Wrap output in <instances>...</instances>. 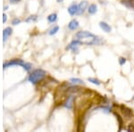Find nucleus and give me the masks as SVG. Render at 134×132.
<instances>
[{"mask_svg": "<svg viewBox=\"0 0 134 132\" xmlns=\"http://www.w3.org/2000/svg\"><path fill=\"white\" fill-rule=\"evenodd\" d=\"M75 38H76L77 40H79L82 44H86V45L98 44V38L94 34L86 31L77 32Z\"/></svg>", "mask_w": 134, "mask_h": 132, "instance_id": "1", "label": "nucleus"}, {"mask_svg": "<svg viewBox=\"0 0 134 132\" xmlns=\"http://www.w3.org/2000/svg\"><path fill=\"white\" fill-rule=\"evenodd\" d=\"M46 75H47V73L44 70H42V69H37V70L33 71L31 74H30L29 78H28V81L31 82V83L36 85L38 82L41 81L42 79L46 77Z\"/></svg>", "mask_w": 134, "mask_h": 132, "instance_id": "2", "label": "nucleus"}, {"mask_svg": "<svg viewBox=\"0 0 134 132\" xmlns=\"http://www.w3.org/2000/svg\"><path fill=\"white\" fill-rule=\"evenodd\" d=\"M11 66H21L25 71H31V69L32 67L31 64L24 62L23 60H21V59H14V60H11V61H9V62H5L4 65H3V68L6 69V68L11 67Z\"/></svg>", "mask_w": 134, "mask_h": 132, "instance_id": "3", "label": "nucleus"}, {"mask_svg": "<svg viewBox=\"0 0 134 132\" xmlns=\"http://www.w3.org/2000/svg\"><path fill=\"white\" fill-rule=\"evenodd\" d=\"M80 44H81V43L80 42L79 40L75 39V40H73L72 42L70 43V45L67 47V49H71V50H72L73 52L76 53V52H78V47H79Z\"/></svg>", "mask_w": 134, "mask_h": 132, "instance_id": "4", "label": "nucleus"}, {"mask_svg": "<svg viewBox=\"0 0 134 132\" xmlns=\"http://www.w3.org/2000/svg\"><path fill=\"white\" fill-rule=\"evenodd\" d=\"M120 108H121V111H122V112L124 113V116L128 117V118H131V117L132 116L133 112H132V110H131V109L126 107L125 105H121Z\"/></svg>", "mask_w": 134, "mask_h": 132, "instance_id": "5", "label": "nucleus"}, {"mask_svg": "<svg viewBox=\"0 0 134 132\" xmlns=\"http://www.w3.org/2000/svg\"><path fill=\"white\" fill-rule=\"evenodd\" d=\"M88 7V2L87 1H82L78 5V14H81L85 12L86 8Z\"/></svg>", "mask_w": 134, "mask_h": 132, "instance_id": "6", "label": "nucleus"}, {"mask_svg": "<svg viewBox=\"0 0 134 132\" xmlns=\"http://www.w3.org/2000/svg\"><path fill=\"white\" fill-rule=\"evenodd\" d=\"M12 32H13V30L11 27H7L3 31V41L4 42H5V41L8 39V38H9V36L12 34Z\"/></svg>", "mask_w": 134, "mask_h": 132, "instance_id": "7", "label": "nucleus"}, {"mask_svg": "<svg viewBox=\"0 0 134 132\" xmlns=\"http://www.w3.org/2000/svg\"><path fill=\"white\" fill-rule=\"evenodd\" d=\"M73 101H74V96H68V98H67V100L65 101V103L64 104V105L66 108H68V109H72V105H73Z\"/></svg>", "mask_w": 134, "mask_h": 132, "instance_id": "8", "label": "nucleus"}, {"mask_svg": "<svg viewBox=\"0 0 134 132\" xmlns=\"http://www.w3.org/2000/svg\"><path fill=\"white\" fill-rule=\"evenodd\" d=\"M68 13L71 14V15H75V14H78V5H75V4H72L68 7Z\"/></svg>", "mask_w": 134, "mask_h": 132, "instance_id": "9", "label": "nucleus"}, {"mask_svg": "<svg viewBox=\"0 0 134 132\" xmlns=\"http://www.w3.org/2000/svg\"><path fill=\"white\" fill-rule=\"evenodd\" d=\"M78 27H79V21L77 20H72L68 24V28L71 31H75L78 29Z\"/></svg>", "mask_w": 134, "mask_h": 132, "instance_id": "10", "label": "nucleus"}, {"mask_svg": "<svg viewBox=\"0 0 134 132\" xmlns=\"http://www.w3.org/2000/svg\"><path fill=\"white\" fill-rule=\"evenodd\" d=\"M99 26H100V28L103 30L104 31H105V32H110V31H111V27H110L109 24H107V22L101 21V22L99 23Z\"/></svg>", "mask_w": 134, "mask_h": 132, "instance_id": "11", "label": "nucleus"}, {"mask_svg": "<svg viewBox=\"0 0 134 132\" xmlns=\"http://www.w3.org/2000/svg\"><path fill=\"white\" fill-rule=\"evenodd\" d=\"M97 11H98V7H97V5H94V4L90 5V6H88V14H96Z\"/></svg>", "mask_w": 134, "mask_h": 132, "instance_id": "12", "label": "nucleus"}, {"mask_svg": "<svg viewBox=\"0 0 134 132\" xmlns=\"http://www.w3.org/2000/svg\"><path fill=\"white\" fill-rule=\"evenodd\" d=\"M57 20V14H49L48 17H47V21L51 23L55 22Z\"/></svg>", "mask_w": 134, "mask_h": 132, "instance_id": "13", "label": "nucleus"}, {"mask_svg": "<svg viewBox=\"0 0 134 132\" xmlns=\"http://www.w3.org/2000/svg\"><path fill=\"white\" fill-rule=\"evenodd\" d=\"M88 81L90 82H91V83H93V84H95V85H98V86L100 85V81H99L98 79H95V78H88Z\"/></svg>", "mask_w": 134, "mask_h": 132, "instance_id": "14", "label": "nucleus"}, {"mask_svg": "<svg viewBox=\"0 0 134 132\" xmlns=\"http://www.w3.org/2000/svg\"><path fill=\"white\" fill-rule=\"evenodd\" d=\"M58 31H59V27L58 26H55V27L52 28L50 31H49V35H55Z\"/></svg>", "mask_w": 134, "mask_h": 132, "instance_id": "15", "label": "nucleus"}, {"mask_svg": "<svg viewBox=\"0 0 134 132\" xmlns=\"http://www.w3.org/2000/svg\"><path fill=\"white\" fill-rule=\"evenodd\" d=\"M71 82L73 84H83V81L80 79H77V78H72V79H71Z\"/></svg>", "mask_w": 134, "mask_h": 132, "instance_id": "16", "label": "nucleus"}, {"mask_svg": "<svg viewBox=\"0 0 134 132\" xmlns=\"http://www.w3.org/2000/svg\"><path fill=\"white\" fill-rule=\"evenodd\" d=\"M115 114V116H116V118H117V120H118V122H119V123H120V130L122 129V124H124V122H122V118H121V116L119 115V114H117V113H114Z\"/></svg>", "mask_w": 134, "mask_h": 132, "instance_id": "17", "label": "nucleus"}, {"mask_svg": "<svg viewBox=\"0 0 134 132\" xmlns=\"http://www.w3.org/2000/svg\"><path fill=\"white\" fill-rule=\"evenodd\" d=\"M35 20H37V16L36 15H31V16H30L27 20H26V21L29 22L30 21H35Z\"/></svg>", "mask_w": 134, "mask_h": 132, "instance_id": "18", "label": "nucleus"}, {"mask_svg": "<svg viewBox=\"0 0 134 132\" xmlns=\"http://www.w3.org/2000/svg\"><path fill=\"white\" fill-rule=\"evenodd\" d=\"M119 62H120L121 65H124L125 62H126V59H125V58H124V57H121L120 60H119Z\"/></svg>", "mask_w": 134, "mask_h": 132, "instance_id": "19", "label": "nucleus"}, {"mask_svg": "<svg viewBox=\"0 0 134 132\" xmlns=\"http://www.w3.org/2000/svg\"><path fill=\"white\" fill-rule=\"evenodd\" d=\"M20 22H21V20H19V19H14V20H13V21H12V24L17 25L18 23H20Z\"/></svg>", "mask_w": 134, "mask_h": 132, "instance_id": "20", "label": "nucleus"}, {"mask_svg": "<svg viewBox=\"0 0 134 132\" xmlns=\"http://www.w3.org/2000/svg\"><path fill=\"white\" fill-rule=\"evenodd\" d=\"M6 21H7V15H6L5 14H3V22L4 23L6 22Z\"/></svg>", "mask_w": 134, "mask_h": 132, "instance_id": "21", "label": "nucleus"}, {"mask_svg": "<svg viewBox=\"0 0 134 132\" xmlns=\"http://www.w3.org/2000/svg\"><path fill=\"white\" fill-rule=\"evenodd\" d=\"M9 1L13 4H16V3H18V2H20L21 0H9Z\"/></svg>", "mask_w": 134, "mask_h": 132, "instance_id": "22", "label": "nucleus"}, {"mask_svg": "<svg viewBox=\"0 0 134 132\" xmlns=\"http://www.w3.org/2000/svg\"><path fill=\"white\" fill-rule=\"evenodd\" d=\"M128 130L129 131H134V127L132 126V125H131V126L128 128Z\"/></svg>", "mask_w": 134, "mask_h": 132, "instance_id": "23", "label": "nucleus"}, {"mask_svg": "<svg viewBox=\"0 0 134 132\" xmlns=\"http://www.w3.org/2000/svg\"><path fill=\"white\" fill-rule=\"evenodd\" d=\"M57 2H59V3H61V2H63L64 0H57Z\"/></svg>", "mask_w": 134, "mask_h": 132, "instance_id": "24", "label": "nucleus"}, {"mask_svg": "<svg viewBox=\"0 0 134 132\" xmlns=\"http://www.w3.org/2000/svg\"><path fill=\"white\" fill-rule=\"evenodd\" d=\"M133 99H134V97H133Z\"/></svg>", "mask_w": 134, "mask_h": 132, "instance_id": "25", "label": "nucleus"}]
</instances>
